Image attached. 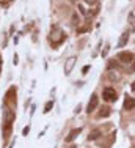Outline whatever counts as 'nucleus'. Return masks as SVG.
<instances>
[{
    "instance_id": "obj_1",
    "label": "nucleus",
    "mask_w": 135,
    "mask_h": 148,
    "mask_svg": "<svg viewBox=\"0 0 135 148\" xmlns=\"http://www.w3.org/2000/svg\"><path fill=\"white\" fill-rule=\"evenodd\" d=\"M102 98H104L107 103H113V101H116V91H115V88L107 87V88L102 91Z\"/></svg>"
},
{
    "instance_id": "obj_19",
    "label": "nucleus",
    "mask_w": 135,
    "mask_h": 148,
    "mask_svg": "<svg viewBox=\"0 0 135 148\" xmlns=\"http://www.w3.org/2000/svg\"><path fill=\"white\" fill-rule=\"evenodd\" d=\"M88 69H90V66H83V69H82V71H83V74L88 71Z\"/></svg>"
},
{
    "instance_id": "obj_4",
    "label": "nucleus",
    "mask_w": 135,
    "mask_h": 148,
    "mask_svg": "<svg viewBox=\"0 0 135 148\" xmlns=\"http://www.w3.org/2000/svg\"><path fill=\"white\" fill-rule=\"evenodd\" d=\"M63 40H65V35H63V32L60 30V29H55V32L50 35V41H52L54 44H60Z\"/></svg>"
},
{
    "instance_id": "obj_6",
    "label": "nucleus",
    "mask_w": 135,
    "mask_h": 148,
    "mask_svg": "<svg viewBox=\"0 0 135 148\" xmlns=\"http://www.w3.org/2000/svg\"><path fill=\"white\" fill-rule=\"evenodd\" d=\"M124 109H126V110L135 109V98H126V101H124Z\"/></svg>"
},
{
    "instance_id": "obj_11",
    "label": "nucleus",
    "mask_w": 135,
    "mask_h": 148,
    "mask_svg": "<svg viewBox=\"0 0 135 148\" xmlns=\"http://www.w3.org/2000/svg\"><path fill=\"white\" fill-rule=\"evenodd\" d=\"M10 132H11V123H5V128H3V136H5V139H8Z\"/></svg>"
},
{
    "instance_id": "obj_8",
    "label": "nucleus",
    "mask_w": 135,
    "mask_h": 148,
    "mask_svg": "<svg viewBox=\"0 0 135 148\" xmlns=\"http://www.w3.org/2000/svg\"><path fill=\"white\" fill-rule=\"evenodd\" d=\"M14 121V110H5V123H13Z\"/></svg>"
},
{
    "instance_id": "obj_7",
    "label": "nucleus",
    "mask_w": 135,
    "mask_h": 148,
    "mask_svg": "<svg viewBox=\"0 0 135 148\" xmlns=\"http://www.w3.org/2000/svg\"><path fill=\"white\" fill-rule=\"evenodd\" d=\"M80 132H82V129H80V128H77V129H72V131L69 132V136L66 137V142H72V140L76 139V137L79 136Z\"/></svg>"
},
{
    "instance_id": "obj_18",
    "label": "nucleus",
    "mask_w": 135,
    "mask_h": 148,
    "mask_svg": "<svg viewBox=\"0 0 135 148\" xmlns=\"http://www.w3.org/2000/svg\"><path fill=\"white\" fill-rule=\"evenodd\" d=\"M0 2H2V3H3V5H8V3H10V2H11V0H0Z\"/></svg>"
},
{
    "instance_id": "obj_17",
    "label": "nucleus",
    "mask_w": 135,
    "mask_h": 148,
    "mask_svg": "<svg viewBox=\"0 0 135 148\" xmlns=\"http://www.w3.org/2000/svg\"><path fill=\"white\" fill-rule=\"evenodd\" d=\"M28 131H30V128H28V126H27V128H24V136H27Z\"/></svg>"
},
{
    "instance_id": "obj_5",
    "label": "nucleus",
    "mask_w": 135,
    "mask_h": 148,
    "mask_svg": "<svg viewBox=\"0 0 135 148\" xmlns=\"http://www.w3.org/2000/svg\"><path fill=\"white\" fill-rule=\"evenodd\" d=\"M76 62H77V57H69L66 60V63H65V74H66V76H69V74H71L74 65H76Z\"/></svg>"
},
{
    "instance_id": "obj_21",
    "label": "nucleus",
    "mask_w": 135,
    "mask_h": 148,
    "mask_svg": "<svg viewBox=\"0 0 135 148\" xmlns=\"http://www.w3.org/2000/svg\"><path fill=\"white\" fill-rule=\"evenodd\" d=\"M132 90H134V91H135V82H134V84H132Z\"/></svg>"
},
{
    "instance_id": "obj_14",
    "label": "nucleus",
    "mask_w": 135,
    "mask_h": 148,
    "mask_svg": "<svg viewBox=\"0 0 135 148\" xmlns=\"http://www.w3.org/2000/svg\"><path fill=\"white\" fill-rule=\"evenodd\" d=\"M108 77H110V80H116V79H118V74H113V73H110V74H108Z\"/></svg>"
},
{
    "instance_id": "obj_20",
    "label": "nucleus",
    "mask_w": 135,
    "mask_h": 148,
    "mask_svg": "<svg viewBox=\"0 0 135 148\" xmlns=\"http://www.w3.org/2000/svg\"><path fill=\"white\" fill-rule=\"evenodd\" d=\"M132 69H134V71H135V60H134V62H132Z\"/></svg>"
},
{
    "instance_id": "obj_9",
    "label": "nucleus",
    "mask_w": 135,
    "mask_h": 148,
    "mask_svg": "<svg viewBox=\"0 0 135 148\" xmlns=\"http://www.w3.org/2000/svg\"><path fill=\"white\" fill-rule=\"evenodd\" d=\"M101 134H102L101 129H93V131L90 132V136H88V140H96L99 136H101Z\"/></svg>"
},
{
    "instance_id": "obj_10",
    "label": "nucleus",
    "mask_w": 135,
    "mask_h": 148,
    "mask_svg": "<svg viewBox=\"0 0 135 148\" xmlns=\"http://www.w3.org/2000/svg\"><path fill=\"white\" fill-rule=\"evenodd\" d=\"M127 40H129V33L126 32V33H123V35H121V38H119V43H118V46H119V47H123V46L127 43Z\"/></svg>"
},
{
    "instance_id": "obj_15",
    "label": "nucleus",
    "mask_w": 135,
    "mask_h": 148,
    "mask_svg": "<svg viewBox=\"0 0 135 148\" xmlns=\"http://www.w3.org/2000/svg\"><path fill=\"white\" fill-rule=\"evenodd\" d=\"M85 2H87L88 5H93V3H96V2H97V0H85Z\"/></svg>"
},
{
    "instance_id": "obj_16",
    "label": "nucleus",
    "mask_w": 135,
    "mask_h": 148,
    "mask_svg": "<svg viewBox=\"0 0 135 148\" xmlns=\"http://www.w3.org/2000/svg\"><path fill=\"white\" fill-rule=\"evenodd\" d=\"M72 21H74V24H79V17H77L76 14H74V17H72Z\"/></svg>"
},
{
    "instance_id": "obj_13",
    "label": "nucleus",
    "mask_w": 135,
    "mask_h": 148,
    "mask_svg": "<svg viewBox=\"0 0 135 148\" xmlns=\"http://www.w3.org/2000/svg\"><path fill=\"white\" fill-rule=\"evenodd\" d=\"M108 115H110V109L108 107H104L101 110V114H99V117H108Z\"/></svg>"
},
{
    "instance_id": "obj_3",
    "label": "nucleus",
    "mask_w": 135,
    "mask_h": 148,
    "mask_svg": "<svg viewBox=\"0 0 135 148\" xmlns=\"http://www.w3.org/2000/svg\"><path fill=\"white\" fill-rule=\"evenodd\" d=\"M97 106H99V98H97V95H91V98H90V103H88V106H87V112H88V114H91V112H94Z\"/></svg>"
},
{
    "instance_id": "obj_12",
    "label": "nucleus",
    "mask_w": 135,
    "mask_h": 148,
    "mask_svg": "<svg viewBox=\"0 0 135 148\" xmlns=\"http://www.w3.org/2000/svg\"><path fill=\"white\" fill-rule=\"evenodd\" d=\"M54 107V101H49L47 104L44 106V114H47V112H50V109Z\"/></svg>"
},
{
    "instance_id": "obj_2",
    "label": "nucleus",
    "mask_w": 135,
    "mask_h": 148,
    "mask_svg": "<svg viewBox=\"0 0 135 148\" xmlns=\"http://www.w3.org/2000/svg\"><path fill=\"white\" fill-rule=\"evenodd\" d=\"M118 60L121 63L130 65V63L134 62V55H132V52H119V54H118Z\"/></svg>"
}]
</instances>
